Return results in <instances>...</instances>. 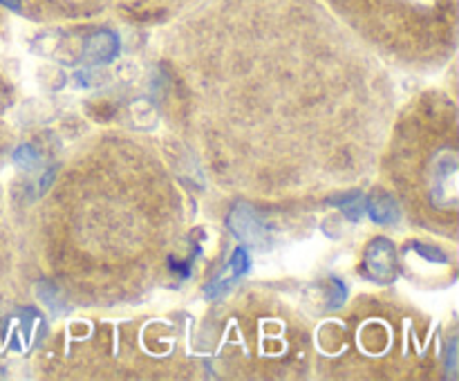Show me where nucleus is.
Instances as JSON below:
<instances>
[{"instance_id": "nucleus-1", "label": "nucleus", "mask_w": 459, "mask_h": 381, "mask_svg": "<svg viewBox=\"0 0 459 381\" xmlns=\"http://www.w3.org/2000/svg\"><path fill=\"white\" fill-rule=\"evenodd\" d=\"M366 267L375 281L390 282L397 273V254H394L393 242L385 238H377L370 245L366 255Z\"/></svg>"}, {"instance_id": "nucleus-2", "label": "nucleus", "mask_w": 459, "mask_h": 381, "mask_svg": "<svg viewBox=\"0 0 459 381\" xmlns=\"http://www.w3.org/2000/svg\"><path fill=\"white\" fill-rule=\"evenodd\" d=\"M229 227H231V231L236 233L242 242H247V245L260 247L264 242L263 222H260V218L249 209V206H238V209L229 215Z\"/></svg>"}, {"instance_id": "nucleus-3", "label": "nucleus", "mask_w": 459, "mask_h": 381, "mask_svg": "<svg viewBox=\"0 0 459 381\" xmlns=\"http://www.w3.org/2000/svg\"><path fill=\"white\" fill-rule=\"evenodd\" d=\"M247 269H249V254H247L245 247H238V249L233 251V258H231V263H229V269L222 273V276H218L213 282H211V287L206 290V294H209L211 299L220 296L229 285H231L233 281H236V278L245 276Z\"/></svg>"}, {"instance_id": "nucleus-4", "label": "nucleus", "mask_w": 459, "mask_h": 381, "mask_svg": "<svg viewBox=\"0 0 459 381\" xmlns=\"http://www.w3.org/2000/svg\"><path fill=\"white\" fill-rule=\"evenodd\" d=\"M368 213L375 222L379 224H394L399 220V206L394 204L393 197L388 195H379V197H372L368 202Z\"/></svg>"}, {"instance_id": "nucleus-5", "label": "nucleus", "mask_w": 459, "mask_h": 381, "mask_svg": "<svg viewBox=\"0 0 459 381\" xmlns=\"http://www.w3.org/2000/svg\"><path fill=\"white\" fill-rule=\"evenodd\" d=\"M117 48H119V40L115 39V34L110 31H103V34H97L88 43V56L92 61H110L117 54Z\"/></svg>"}, {"instance_id": "nucleus-6", "label": "nucleus", "mask_w": 459, "mask_h": 381, "mask_svg": "<svg viewBox=\"0 0 459 381\" xmlns=\"http://www.w3.org/2000/svg\"><path fill=\"white\" fill-rule=\"evenodd\" d=\"M13 161H16V164L25 170L39 169V155H36L34 148H30V146L18 148L16 155H13Z\"/></svg>"}, {"instance_id": "nucleus-7", "label": "nucleus", "mask_w": 459, "mask_h": 381, "mask_svg": "<svg viewBox=\"0 0 459 381\" xmlns=\"http://www.w3.org/2000/svg\"><path fill=\"white\" fill-rule=\"evenodd\" d=\"M415 251L430 263H446V254L433 245H415Z\"/></svg>"}, {"instance_id": "nucleus-8", "label": "nucleus", "mask_w": 459, "mask_h": 381, "mask_svg": "<svg viewBox=\"0 0 459 381\" xmlns=\"http://www.w3.org/2000/svg\"><path fill=\"white\" fill-rule=\"evenodd\" d=\"M43 300L54 309V312H61V309H65V300H58L56 290H54L52 285H48V294H45Z\"/></svg>"}]
</instances>
